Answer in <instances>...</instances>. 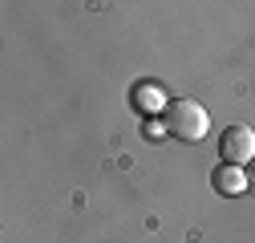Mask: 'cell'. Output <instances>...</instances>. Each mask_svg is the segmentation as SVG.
Returning a JSON list of instances; mask_svg holds the SVG:
<instances>
[{
  "label": "cell",
  "mask_w": 255,
  "mask_h": 243,
  "mask_svg": "<svg viewBox=\"0 0 255 243\" xmlns=\"http://www.w3.org/2000/svg\"><path fill=\"white\" fill-rule=\"evenodd\" d=\"M166 130L174 138H182V142H199L211 130V118H207V110L199 102L182 98V102H170V110H166Z\"/></svg>",
  "instance_id": "1"
},
{
  "label": "cell",
  "mask_w": 255,
  "mask_h": 243,
  "mask_svg": "<svg viewBox=\"0 0 255 243\" xmlns=\"http://www.w3.org/2000/svg\"><path fill=\"white\" fill-rule=\"evenodd\" d=\"M219 150L231 166H243V162H255V130L251 126H227L219 134Z\"/></svg>",
  "instance_id": "2"
},
{
  "label": "cell",
  "mask_w": 255,
  "mask_h": 243,
  "mask_svg": "<svg viewBox=\"0 0 255 243\" xmlns=\"http://www.w3.org/2000/svg\"><path fill=\"white\" fill-rule=\"evenodd\" d=\"M211 187H215L219 195H243V191H247V170L223 162V166H215V174H211Z\"/></svg>",
  "instance_id": "3"
},
{
  "label": "cell",
  "mask_w": 255,
  "mask_h": 243,
  "mask_svg": "<svg viewBox=\"0 0 255 243\" xmlns=\"http://www.w3.org/2000/svg\"><path fill=\"white\" fill-rule=\"evenodd\" d=\"M130 102L142 110V114H158V110H170V102L162 98V89H158L154 81H138L134 85V94H130Z\"/></svg>",
  "instance_id": "4"
},
{
  "label": "cell",
  "mask_w": 255,
  "mask_h": 243,
  "mask_svg": "<svg viewBox=\"0 0 255 243\" xmlns=\"http://www.w3.org/2000/svg\"><path fill=\"white\" fill-rule=\"evenodd\" d=\"M247 187L255 191V162H251V170H247Z\"/></svg>",
  "instance_id": "5"
}]
</instances>
